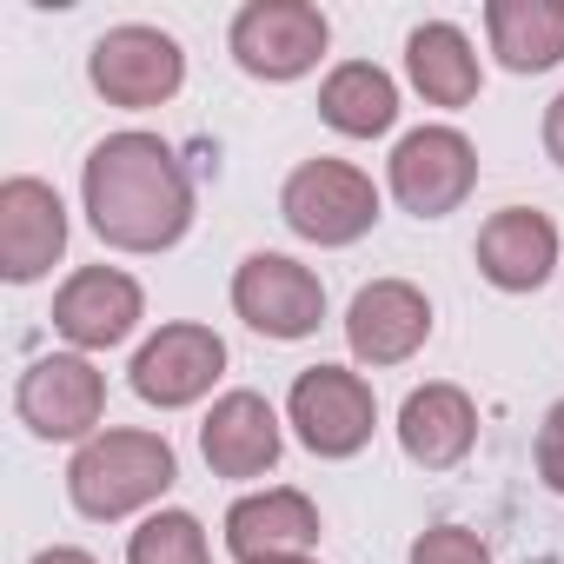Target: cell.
<instances>
[{
    "mask_svg": "<svg viewBox=\"0 0 564 564\" xmlns=\"http://www.w3.org/2000/svg\"><path fill=\"white\" fill-rule=\"evenodd\" d=\"M265 564H313V557H265Z\"/></svg>",
    "mask_w": 564,
    "mask_h": 564,
    "instance_id": "obj_26",
    "label": "cell"
},
{
    "mask_svg": "<svg viewBox=\"0 0 564 564\" xmlns=\"http://www.w3.org/2000/svg\"><path fill=\"white\" fill-rule=\"evenodd\" d=\"M34 564H100V557L80 544H47V551H34Z\"/></svg>",
    "mask_w": 564,
    "mask_h": 564,
    "instance_id": "obj_25",
    "label": "cell"
},
{
    "mask_svg": "<svg viewBox=\"0 0 564 564\" xmlns=\"http://www.w3.org/2000/svg\"><path fill=\"white\" fill-rule=\"evenodd\" d=\"M326 41H333V21L313 8V0H252V8L232 14V34H226L239 74L272 80V87L313 74Z\"/></svg>",
    "mask_w": 564,
    "mask_h": 564,
    "instance_id": "obj_5",
    "label": "cell"
},
{
    "mask_svg": "<svg viewBox=\"0 0 564 564\" xmlns=\"http://www.w3.org/2000/svg\"><path fill=\"white\" fill-rule=\"evenodd\" d=\"M286 425L313 458H359L379 425V399L346 366H306L286 392Z\"/></svg>",
    "mask_w": 564,
    "mask_h": 564,
    "instance_id": "obj_4",
    "label": "cell"
},
{
    "mask_svg": "<svg viewBox=\"0 0 564 564\" xmlns=\"http://www.w3.org/2000/svg\"><path fill=\"white\" fill-rule=\"evenodd\" d=\"M319 120L346 140H379L399 120V80L372 61H339L319 87Z\"/></svg>",
    "mask_w": 564,
    "mask_h": 564,
    "instance_id": "obj_20",
    "label": "cell"
},
{
    "mask_svg": "<svg viewBox=\"0 0 564 564\" xmlns=\"http://www.w3.org/2000/svg\"><path fill=\"white\" fill-rule=\"evenodd\" d=\"M412 564H491V544L471 524H432L412 538Z\"/></svg>",
    "mask_w": 564,
    "mask_h": 564,
    "instance_id": "obj_22",
    "label": "cell"
},
{
    "mask_svg": "<svg viewBox=\"0 0 564 564\" xmlns=\"http://www.w3.org/2000/svg\"><path fill=\"white\" fill-rule=\"evenodd\" d=\"M87 80L107 107H127V113H147V107H166L180 87H186V54L173 34L160 28H107L87 54Z\"/></svg>",
    "mask_w": 564,
    "mask_h": 564,
    "instance_id": "obj_7",
    "label": "cell"
},
{
    "mask_svg": "<svg viewBox=\"0 0 564 564\" xmlns=\"http://www.w3.org/2000/svg\"><path fill=\"white\" fill-rule=\"evenodd\" d=\"M399 445H405V458L425 465V471L465 465L471 445H478V405H471V392H465V386H445V379L412 386L405 405H399Z\"/></svg>",
    "mask_w": 564,
    "mask_h": 564,
    "instance_id": "obj_17",
    "label": "cell"
},
{
    "mask_svg": "<svg viewBox=\"0 0 564 564\" xmlns=\"http://www.w3.org/2000/svg\"><path fill=\"white\" fill-rule=\"evenodd\" d=\"M478 272L491 279L498 293H538L544 279L557 272V226L538 206H498L478 226Z\"/></svg>",
    "mask_w": 564,
    "mask_h": 564,
    "instance_id": "obj_16",
    "label": "cell"
},
{
    "mask_svg": "<svg viewBox=\"0 0 564 564\" xmlns=\"http://www.w3.org/2000/svg\"><path fill=\"white\" fill-rule=\"evenodd\" d=\"M544 153H551V166H564V94L544 107Z\"/></svg>",
    "mask_w": 564,
    "mask_h": 564,
    "instance_id": "obj_24",
    "label": "cell"
},
{
    "mask_svg": "<svg viewBox=\"0 0 564 564\" xmlns=\"http://www.w3.org/2000/svg\"><path fill=\"white\" fill-rule=\"evenodd\" d=\"M87 226L113 252H166L193 226V180L160 133H107L80 166Z\"/></svg>",
    "mask_w": 564,
    "mask_h": 564,
    "instance_id": "obj_1",
    "label": "cell"
},
{
    "mask_svg": "<svg viewBox=\"0 0 564 564\" xmlns=\"http://www.w3.org/2000/svg\"><path fill=\"white\" fill-rule=\"evenodd\" d=\"M319 544V505L300 485H265L246 491L226 511V551L239 564H265V557H306Z\"/></svg>",
    "mask_w": 564,
    "mask_h": 564,
    "instance_id": "obj_15",
    "label": "cell"
},
{
    "mask_svg": "<svg viewBox=\"0 0 564 564\" xmlns=\"http://www.w3.org/2000/svg\"><path fill=\"white\" fill-rule=\"evenodd\" d=\"M279 219L306 246H352L379 226V186L352 160H306L279 186Z\"/></svg>",
    "mask_w": 564,
    "mask_h": 564,
    "instance_id": "obj_3",
    "label": "cell"
},
{
    "mask_svg": "<svg viewBox=\"0 0 564 564\" xmlns=\"http://www.w3.org/2000/svg\"><path fill=\"white\" fill-rule=\"evenodd\" d=\"M14 412L34 438H94L100 419H107V372L87 359V352H47L21 372L14 386Z\"/></svg>",
    "mask_w": 564,
    "mask_h": 564,
    "instance_id": "obj_9",
    "label": "cell"
},
{
    "mask_svg": "<svg viewBox=\"0 0 564 564\" xmlns=\"http://www.w3.org/2000/svg\"><path fill=\"white\" fill-rule=\"evenodd\" d=\"M425 339H432V300L412 286V279H372V286L352 293L346 346H352L359 366H372V372L405 366Z\"/></svg>",
    "mask_w": 564,
    "mask_h": 564,
    "instance_id": "obj_13",
    "label": "cell"
},
{
    "mask_svg": "<svg viewBox=\"0 0 564 564\" xmlns=\"http://www.w3.org/2000/svg\"><path fill=\"white\" fill-rule=\"evenodd\" d=\"M485 34L505 74H551L564 61V0H491Z\"/></svg>",
    "mask_w": 564,
    "mask_h": 564,
    "instance_id": "obj_19",
    "label": "cell"
},
{
    "mask_svg": "<svg viewBox=\"0 0 564 564\" xmlns=\"http://www.w3.org/2000/svg\"><path fill=\"white\" fill-rule=\"evenodd\" d=\"M232 313L259 339H313L326 319V286L319 272L300 265L293 252H246L232 272Z\"/></svg>",
    "mask_w": 564,
    "mask_h": 564,
    "instance_id": "obj_6",
    "label": "cell"
},
{
    "mask_svg": "<svg viewBox=\"0 0 564 564\" xmlns=\"http://www.w3.org/2000/svg\"><path fill=\"white\" fill-rule=\"evenodd\" d=\"M531 458H538V478H544V491H557V498H564V399L544 412Z\"/></svg>",
    "mask_w": 564,
    "mask_h": 564,
    "instance_id": "obj_23",
    "label": "cell"
},
{
    "mask_svg": "<svg viewBox=\"0 0 564 564\" xmlns=\"http://www.w3.org/2000/svg\"><path fill=\"white\" fill-rule=\"evenodd\" d=\"M67 252V206L47 180L14 173L0 186V279L8 286H34L54 272V259Z\"/></svg>",
    "mask_w": 564,
    "mask_h": 564,
    "instance_id": "obj_12",
    "label": "cell"
},
{
    "mask_svg": "<svg viewBox=\"0 0 564 564\" xmlns=\"http://www.w3.org/2000/svg\"><path fill=\"white\" fill-rule=\"evenodd\" d=\"M386 186L412 219H445L478 186V147L458 127H412L386 160Z\"/></svg>",
    "mask_w": 564,
    "mask_h": 564,
    "instance_id": "obj_8",
    "label": "cell"
},
{
    "mask_svg": "<svg viewBox=\"0 0 564 564\" xmlns=\"http://www.w3.org/2000/svg\"><path fill=\"white\" fill-rule=\"evenodd\" d=\"M140 319H147V293H140V279L120 272V265H80L54 293V333L74 352H87V359L127 346Z\"/></svg>",
    "mask_w": 564,
    "mask_h": 564,
    "instance_id": "obj_11",
    "label": "cell"
},
{
    "mask_svg": "<svg viewBox=\"0 0 564 564\" xmlns=\"http://www.w3.org/2000/svg\"><path fill=\"white\" fill-rule=\"evenodd\" d=\"M127 564H213V544H206V524L180 505L140 518V531L127 538Z\"/></svg>",
    "mask_w": 564,
    "mask_h": 564,
    "instance_id": "obj_21",
    "label": "cell"
},
{
    "mask_svg": "<svg viewBox=\"0 0 564 564\" xmlns=\"http://www.w3.org/2000/svg\"><path fill=\"white\" fill-rule=\"evenodd\" d=\"M286 452V425L265 405V392H226L213 399L206 425H199V458L213 465V478H265Z\"/></svg>",
    "mask_w": 564,
    "mask_h": 564,
    "instance_id": "obj_14",
    "label": "cell"
},
{
    "mask_svg": "<svg viewBox=\"0 0 564 564\" xmlns=\"http://www.w3.org/2000/svg\"><path fill=\"white\" fill-rule=\"evenodd\" d=\"M219 372H226V339H219L213 326H199V319L160 326V333L133 352V366H127L133 392H140L147 405H160V412L199 405V399L219 386Z\"/></svg>",
    "mask_w": 564,
    "mask_h": 564,
    "instance_id": "obj_10",
    "label": "cell"
},
{
    "mask_svg": "<svg viewBox=\"0 0 564 564\" xmlns=\"http://www.w3.org/2000/svg\"><path fill=\"white\" fill-rule=\"evenodd\" d=\"M405 80L419 87L425 107H471L485 87V67L465 41V28L452 21H425L405 34Z\"/></svg>",
    "mask_w": 564,
    "mask_h": 564,
    "instance_id": "obj_18",
    "label": "cell"
},
{
    "mask_svg": "<svg viewBox=\"0 0 564 564\" xmlns=\"http://www.w3.org/2000/svg\"><path fill=\"white\" fill-rule=\"evenodd\" d=\"M180 478V458L160 432H140V425H113V432H94L74 465H67V498L80 518L94 524H113V518H133L147 505H160Z\"/></svg>",
    "mask_w": 564,
    "mask_h": 564,
    "instance_id": "obj_2",
    "label": "cell"
}]
</instances>
